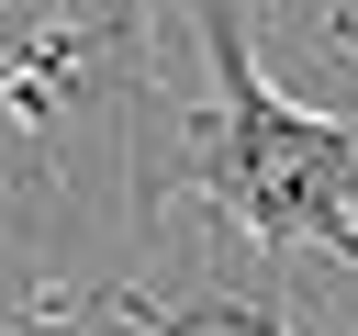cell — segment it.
Wrapping results in <instances>:
<instances>
[{
    "label": "cell",
    "instance_id": "obj_1",
    "mask_svg": "<svg viewBox=\"0 0 358 336\" xmlns=\"http://www.w3.org/2000/svg\"><path fill=\"white\" fill-rule=\"evenodd\" d=\"M190 22L213 56V112L190 123V202L224 213L268 269L291 246H324L358 269V123L268 90L246 45V0H190Z\"/></svg>",
    "mask_w": 358,
    "mask_h": 336
},
{
    "label": "cell",
    "instance_id": "obj_2",
    "mask_svg": "<svg viewBox=\"0 0 358 336\" xmlns=\"http://www.w3.org/2000/svg\"><path fill=\"white\" fill-rule=\"evenodd\" d=\"M67 314H123V325H145V336H291V314H280V269H268V302H201V314H168V302H145V291H101V302H34L22 325H67Z\"/></svg>",
    "mask_w": 358,
    "mask_h": 336
},
{
    "label": "cell",
    "instance_id": "obj_3",
    "mask_svg": "<svg viewBox=\"0 0 358 336\" xmlns=\"http://www.w3.org/2000/svg\"><path fill=\"white\" fill-rule=\"evenodd\" d=\"M67 11H90L101 34H134V22H145V0H67Z\"/></svg>",
    "mask_w": 358,
    "mask_h": 336
},
{
    "label": "cell",
    "instance_id": "obj_4",
    "mask_svg": "<svg viewBox=\"0 0 358 336\" xmlns=\"http://www.w3.org/2000/svg\"><path fill=\"white\" fill-rule=\"evenodd\" d=\"M324 11H336V34H347V45H358V0H324Z\"/></svg>",
    "mask_w": 358,
    "mask_h": 336
}]
</instances>
